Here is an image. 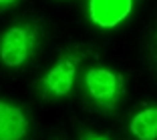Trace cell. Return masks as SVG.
Listing matches in <instances>:
<instances>
[{"instance_id": "3", "label": "cell", "mask_w": 157, "mask_h": 140, "mask_svg": "<svg viewBox=\"0 0 157 140\" xmlns=\"http://www.w3.org/2000/svg\"><path fill=\"white\" fill-rule=\"evenodd\" d=\"M83 90L93 106L111 112L125 96V78L111 68L93 66L83 74Z\"/></svg>"}, {"instance_id": "1", "label": "cell", "mask_w": 157, "mask_h": 140, "mask_svg": "<svg viewBox=\"0 0 157 140\" xmlns=\"http://www.w3.org/2000/svg\"><path fill=\"white\" fill-rule=\"evenodd\" d=\"M42 26L34 20H18L0 34V62L6 68H22L36 56Z\"/></svg>"}, {"instance_id": "9", "label": "cell", "mask_w": 157, "mask_h": 140, "mask_svg": "<svg viewBox=\"0 0 157 140\" xmlns=\"http://www.w3.org/2000/svg\"><path fill=\"white\" fill-rule=\"evenodd\" d=\"M16 2H18V0H0V12L6 10V8H10V6H14Z\"/></svg>"}, {"instance_id": "8", "label": "cell", "mask_w": 157, "mask_h": 140, "mask_svg": "<svg viewBox=\"0 0 157 140\" xmlns=\"http://www.w3.org/2000/svg\"><path fill=\"white\" fill-rule=\"evenodd\" d=\"M81 140H109L107 136H101V134H95V132H87V134L81 136Z\"/></svg>"}, {"instance_id": "5", "label": "cell", "mask_w": 157, "mask_h": 140, "mask_svg": "<svg viewBox=\"0 0 157 140\" xmlns=\"http://www.w3.org/2000/svg\"><path fill=\"white\" fill-rule=\"evenodd\" d=\"M30 120L22 106L0 98V140H26Z\"/></svg>"}, {"instance_id": "4", "label": "cell", "mask_w": 157, "mask_h": 140, "mask_svg": "<svg viewBox=\"0 0 157 140\" xmlns=\"http://www.w3.org/2000/svg\"><path fill=\"white\" fill-rule=\"evenodd\" d=\"M133 10V0H89V18L99 28H115Z\"/></svg>"}, {"instance_id": "2", "label": "cell", "mask_w": 157, "mask_h": 140, "mask_svg": "<svg viewBox=\"0 0 157 140\" xmlns=\"http://www.w3.org/2000/svg\"><path fill=\"white\" fill-rule=\"evenodd\" d=\"M87 54H89L87 46L67 48L38 80V94L44 100H59L69 96L75 88V82H77L78 66L83 64Z\"/></svg>"}, {"instance_id": "7", "label": "cell", "mask_w": 157, "mask_h": 140, "mask_svg": "<svg viewBox=\"0 0 157 140\" xmlns=\"http://www.w3.org/2000/svg\"><path fill=\"white\" fill-rule=\"evenodd\" d=\"M147 56H149V62H151L153 70L157 72V28L153 30L151 38H149V48H147Z\"/></svg>"}, {"instance_id": "6", "label": "cell", "mask_w": 157, "mask_h": 140, "mask_svg": "<svg viewBox=\"0 0 157 140\" xmlns=\"http://www.w3.org/2000/svg\"><path fill=\"white\" fill-rule=\"evenodd\" d=\"M129 132L137 140H157V106H147L133 114Z\"/></svg>"}]
</instances>
